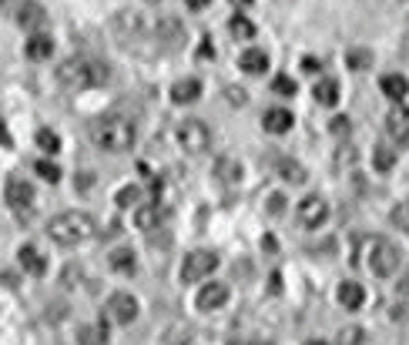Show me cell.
I'll use <instances>...</instances> for the list:
<instances>
[{
    "mask_svg": "<svg viewBox=\"0 0 409 345\" xmlns=\"http://www.w3.org/2000/svg\"><path fill=\"white\" fill-rule=\"evenodd\" d=\"M91 141L94 148H101L108 154H121V151H131L134 141H138V128L134 121L125 115H104L91 124Z\"/></svg>",
    "mask_w": 409,
    "mask_h": 345,
    "instance_id": "6da1fadb",
    "label": "cell"
},
{
    "mask_svg": "<svg viewBox=\"0 0 409 345\" xmlns=\"http://www.w3.org/2000/svg\"><path fill=\"white\" fill-rule=\"evenodd\" d=\"M108 77H111V67L104 64L101 57H91V54H74L57 67V81L71 90L101 88V84H108Z\"/></svg>",
    "mask_w": 409,
    "mask_h": 345,
    "instance_id": "7a4b0ae2",
    "label": "cell"
},
{
    "mask_svg": "<svg viewBox=\"0 0 409 345\" xmlns=\"http://www.w3.org/2000/svg\"><path fill=\"white\" fill-rule=\"evenodd\" d=\"M47 235L57 245H81L94 235V218L88 211H61L47 221Z\"/></svg>",
    "mask_w": 409,
    "mask_h": 345,
    "instance_id": "3957f363",
    "label": "cell"
},
{
    "mask_svg": "<svg viewBox=\"0 0 409 345\" xmlns=\"http://www.w3.org/2000/svg\"><path fill=\"white\" fill-rule=\"evenodd\" d=\"M175 138H178V148L185 154H204L208 144H212V131L198 117H185L178 124V131H175Z\"/></svg>",
    "mask_w": 409,
    "mask_h": 345,
    "instance_id": "277c9868",
    "label": "cell"
},
{
    "mask_svg": "<svg viewBox=\"0 0 409 345\" xmlns=\"http://www.w3.org/2000/svg\"><path fill=\"white\" fill-rule=\"evenodd\" d=\"M215 269H218L215 252H192V255H185V262H181V281H185V285H195V281L208 279Z\"/></svg>",
    "mask_w": 409,
    "mask_h": 345,
    "instance_id": "5b68a950",
    "label": "cell"
},
{
    "mask_svg": "<svg viewBox=\"0 0 409 345\" xmlns=\"http://www.w3.org/2000/svg\"><path fill=\"white\" fill-rule=\"evenodd\" d=\"M399 262H403V255H399V248H396L393 242H386V238L372 242L369 265H372V271H376L379 279H389V275L399 269Z\"/></svg>",
    "mask_w": 409,
    "mask_h": 345,
    "instance_id": "8992f818",
    "label": "cell"
},
{
    "mask_svg": "<svg viewBox=\"0 0 409 345\" xmlns=\"http://www.w3.org/2000/svg\"><path fill=\"white\" fill-rule=\"evenodd\" d=\"M329 221V201L322 194H306L299 201V225L302 228H322Z\"/></svg>",
    "mask_w": 409,
    "mask_h": 345,
    "instance_id": "52a82bcc",
    "label": "cell"
},
{
    "mask_svg": "<svg viewBox=\"0 0 409 345\" xmlns=\"http://www.w3.org/2000/svg\"><path fill=\"white\" fill-rule=\"evenodd\" d=\"M108 315L121 325H131V322L138 319V298L128 292H115L108 298Z\"/></svg>",
    "mask_w": 409,
    "mask_h": 345,
    "instance_id": "ba28073f",
    "label": "cell"
},
{
    "mask_svg": "<svg viewBox=\"0 0 409 345\" xmlns=\"http://www.w3.org/2000/svg\"><path fill=\"white\" fill-rule=\"evenodd\" d=\"M4 198H7V205L13 211H27V208L34 205V185L24 178H11L7 188H4Z\"/></svg>",
    "mask_w": 409,
    "mask_h": 345,
    "instance_id": "9c48e42d",
    "label": "cell"
},
{
    "mask_svg": "<svg viewBox=\"0 0 409 345\" xmlns=\"http://www.w3.org/2000/svg\"><path fill=\"white\" fill-rule=\"evenodd\" d=\"M195 302L202 312H218V308L229 302V285H221V281H204L198 295H195Z\"/></svg>",
    "mask_w": 409,
    "mask_h": 345,
    "instance_id": "30bf717a",
    "label": "cell"
},
{
    "mask_svg": "<svg viewBox=\"0 0 409 345\" xmlns=\"http://www.w3.org/2000/svg\"><path fill=\"white\" fill-rule=\"evenodd\" d=\"M386 134L399 144H409V107L396 104L389 115H386Z\"/></svg>",
    "mask_w": 409,
    "mask_h": 345,
    "instance_id": "8fae6325",
    "label": "cell"
},
{
    "mask_svg": "<svg viewBox=\"0 0 409 345\" xmlns=\"http://www.w3.org/2000/svg\"><path fill=\"white\" fill-rule=\"evenodd\" d=\"M165 221V205L158 201V198H151V201H144V205L134 211V225H138L141 231H154L158 225Z\"/></svg>",
    "mask_w": 409,
    "mask_h": 345,
    "instance_id": "7c38bea8",
    "label": "cell"
},
{
    "mask_svg": "<svg viewBox=\"0 0 409 345\" xmlns=\"http://www.w3.org/2000/svg\"><path fill=\"white\" fill-rule=\"evenodd\" d=\"M292 111L289 107H269L265 115H262V128L269 131V134H285V131H292Z\"/></svg>",
    "mask_w": 409,
    "mask_h": 345,
    "instance_id": "4fadbf2b",
    "label": "cell"
},
{
    "mask_svg": "<svg viewBox=\"0 0 409 345\" xmlns=\"http://www.w3.org/2000/svg\"><path fill=\"white\" fill-rule=\"evenodd\" d=\"M335 298H339V305L342 308L356 312V308L366 305V288H362L359 281H342V285L335 288Z\"/></svg>",
    "mask_w": 409,
    "mask_h": 345,
    "instance_id": "5bb4252c",
    "label": "cell"
},
{
    "mask_svg": "<svg viewBox=\"0 0 409 345\" xmlns=\"http://www.w3.org/2000/svg\"><path fill=\"white\" fill-rule=\"evenodd\" d=\"M17 262H21V269H24L27 275H34V279H40V275L47 271V258L40 255L34 245H24V248L17 252Z\"/></svg>",
    "mask_w": 409,
    "mask_h": 345,
    "instance_id": "9a60e30c",
    "label": "cell"
},
{
    "mask_svg": "<svg viewBox=\"0 0 409 345\" xmlns=\"http://www.w3.org/2000/svg\"><path fill=\"white\" fill-rule=\"evenodd\" d=\"M17 24L30 30V34H38V27L47 24V13L40 4H21V11H17Z\"/></svg>",
    "mask_w": 409,
    "mask_h": 345,
    "instance_id": "2e32d148",
    "label": "cell"
},
{
    "mask_svg": "<svg viewBox=\"0 0 409 345\" xmlns=\"http://www.w3.org/2000/svg\"><path fill=\"white\" fill-rule=\"evenodd\" d=\"M379 90H383L389 101H406L409 98V81L403 74H383L379 77Z\"/></svg>",
    "mask_w": 409,
    "mask_h": 345,
    "instance_id": "e0dca14e",
    "label": "cell"
},
{
    "mask_svg": "<svg viewBox=\"0 0 409 345\" xmlns=\"http://www.w3.org/2000/svg\"><path fill=\"white\" fill-rule=\"evenodd\" d=\"M198 98H202V81L198 77H185L171 88V101L175 104H195Z\"/></svg>",
    "mask_w": 409,
    "mask_h": 345,
    "instance_id": "ac0fdd59",
    "label": "cell"
},
{
    "mask_svg": "<svg viewBox=\"0 0 409 345\" xmlns=\"http://www.w3.org/2000/svg\"><path fill=\"white\" fill-rule=\"evenodd\" d=\"M238 67H242L245 74H265V67H269V54L258 51V47H248V51H242V57H238Z\"/></svg>",
    "mask_w": 409,
    "mask_h": 345,
    "instance_id": "d6986e66",
    "label": "cell"
},
{
    "mask_svg": "<svg viewBox=\"0 0 409 345\" xmlns=\"http://www.w3.org/2000/svg\"><path fill=\"white\" fill-rule=\"evenodd\" d=\"M24 54L30 57V61H47V57L54 54V37L51 34H30Z\"/></svg>",
    "mask_w": 409,
    "mask_h": 345,
    "instance_id": "ffe728a7",
    "label": "cell"
},
{
    "mask_svg": "<svg viewBox=\"0 0 409 345\" xmlns=\"http://www.w3.org/2000/svg\"><path fill=\"white\" fill-rule=\"evenodd\" d=\"M77 345H108V322H91L77 329Z\"/></svg>",
    "mask_w": 409,
    "mask_h": 345,
    "instance_id": "44dd1931",
    "label": "cell"
},
{
    "mask_svg": "<svg viewBox=\"0 0 409 345\" xmlns=\"http://www.w3.org/2000/svg\"><path fill=\"white\" fill-rule=\"evenodd\" d=\"M312 94H316V101L322 107H333V104H339V81L335 77H322L319 84L312 88Z\"/></svg>",
    "mask_w": 409,
    "mask_h": 345,
    "instance_id": "7402d4cb",
    "label": "cell"
},
{
    "mask_svg": "<svg viewBox=\"0 0 409 345\" xmlns=\"http://www.w3.org/2000/svg\"><path fill=\"white\" fill-rule=\"evenodd\" d=\"M108 265H111L115 271H121V275H131V271L138 269V258H134V252H131V248H117V252H111Z\"/></svg>",
    "mask_w": 409,
    "mask_h": 345,
    "instance_id": "603a6c76",
    "label": "cell"
},
{
    "mask_svg": "<svg viewBox=\"0 0 409 345\" xmlns=\"http://www.w3.org/2000/svg\"><path fill=\"white\" fill-rule=\"evenodd\" d=\"M229 34L235 40H252V37H255V24H252L245 13H235V17L229 21Z\"/></svg>",
    "mask_w": 409,
    "mask_h": 345,
    "instance_id": "cb8c5ba5",
    "label": "cell"
},
{
    "mask_svg": "<svg viewBox=\"0 0 409 345\" xmlns=\"http://www.w3.org/2000/svg\"><path fill=\"white\" fill-rule=\"evenodd\" d=\"M359 165V151L356 148H349V144H342V148H335L333 154V168L335 171H349V168Z\"/></svg>",
    "mask_w": 409,
    "mask_h": 345,
    "instance_id": "d4e9b609",
    "label": "cell"
},
{
    "mask_svg": "<svg viewBox=\"0 0 409 345\" xmlns=\"http://www.w3.org/2000/svg\"><path fill=\"white\" fill-rule=\"evenodd\" d=\"M372 165H376V171H379V175H389V171L396 168V151H393V148H376V154H372Z\"/></svg>",
    "mask_w": 409,
    "mask_h": 345,
    "instance_id": "484cf974",
    "label": "cell"
},
{
    "mask_svg": "<svg viewBox=\"0 0 409 345\" xmlns=\"http://www.w3.org/2000/svg\"><path fill=\"white\" fill-rule=\"evenodd\" d=\"M345 64H349V71H366V67H372V51L352 47V51L345 54Z\"/></svg>",
    "mask_w": 409,
    "mask_h": 345,
    "instance_id": "4316f807",
    "label": "cell"
},
{
    "mask_svg": "<svg viewBox=\"0 0 409 345\" xmlns=\"http://www.w3.org/2000/svg\"><path fill=\"white\" fill-rule=\"evenodd\" d=\"M38 148L44 154H57V151H61V134L51 131V128H40L38 131Z\"/></svg>",
    "mask_w": 409,
    "mask_h": 345,
    "instance_id": "83f0119b",
    "label": "cell"
},
{
    "mask_svg": "<svg viewBox=\"0 0 409 345\" xmlns=\"http://www.w3.org/2000/svg\"><path fill=\"white\" fill-rule=\"evenodd\" d=\"M279 171H282V178H285V181H292V185H299V181H306V168H302V165H295V161H285V158H282V161H279Z\"/></svg>",
    "mask_w": 409,
    "mask_h": 345,
    "instance_id": "f1b7e54d",
    "label": "cell"
},
{
    "mask_svg": "<svg viewBox=\"0 0 409 345\" xmlns=\"http://www.w3.org/2000/svg\"><path fill=\"white\" fill-rule=\"evenodd\" d=\"M295 90H299V88H295V81H292L289 74H275V77H272V94H282V98H292Z\"/></svg>",
    "mask_w": 409,
    "mask_h": 345,
    "instance_id": "f546056e",
    "label": "cell"
},
{
    "mask_svg": "<svg viewBox=\"0 0 409 345\" xmlns=\"http://www.w3.org/2000/svg\"><path fill=\"white\" fill-rule=\"evenodd\" d=\"M34 171H38V175L47 181V185H57V181H61V168L54 165V161H44V158H40L38 165H34Z\"/></svg>",
    "mask_w": 409,
    "mask_h": 345,
    "instance_id": "4dcf8cb0",
    "label": "cell"
},
{
    "mask_svg": "<svg viewBox=\"0 0 409 345\" xmlns=\"http://www.w3.org/2000/svg\"><path fill=\"white\" fill-rule=\"evenodd\" d=\"M117 208H134L141 201V188H134V185H128V188H121V192H117Z\"/></svg>",
    "mask_w": 409,
    "mask_h": 345,
    "instance_id": "1f68e13d",
    "label": "cell"
},
{
    "mask_svg": "<svg viewBox=\"0 0 409 345\" xmlns=\"http://www.w3.org/2000/svg\"><path fill=\"white\" fill-rule=\"evenodd\" d=\"M329 131H333L335 138H349V131H352V121L345 115H335L333 121H329Z\"/></svg>",
    "mask_w": 409,
    "mask_h": 345,
    "instance_id": "d6a6232c",
    "label": "cell"
},
{
    "mask_svg": "<svg viewBox=\"0 0 409 345\" xmlns=\"http://www.w3.org/2000/svg\"><path fill=\"white\" fill-rule=\"evenodd\" d=\"M393 225H396V228H403V231H409V201H399L396 208H393Z\"/></svg>",
    "mask_w": 409,
    "mask_h": 345,
    "instance_id": "836d02e7",
    "label": "cell"
},
{
    "mask_svg": "<svg viewBox=\"0 0 409 345\" xmlns=\"http://www.w3.org/2000/svg\"><path fill=\"white\" fill-rule=\"evenodd\" d=\"M362 329H352V325H349V329H342V332H339V342L335 345H362Z\"/></svg>",
    "mask_w": 409,
    "mask_h": 345,
    "instance_id": "e575fe53",
    "label": "cell"
},
{
    "mask_svg": "<svg viewBox=\"0 0 409 345\" xmlns=\"http://www.w3.org/2000/svg\"><path fill=\"white\" fill-rule=\"evenodd\" d=\"M285 211V194H272L269 198V215H282Z\"/></svg>",
    "mask_w": 409,
    "mask_h": 345,
    "instance_id": "d590c367",
    "label": "cell"
},
{
    "mask_svg": "<svg viewBox=\"0 0 409 345\" xmlns=\"http://www.w3.org/2000/svg\"><path fill=\"white\" fill-rule=\"evenodd\" d=\"M299 67H302V74H319V57H302V64H299Z\"/></svg>",
    "mask_w": 409,
    "mask_h": 345,
    "instance_id": "8d00e7d4",
    "label": "cell"
},
{
    "mask_svg": "<svg viewBox=\"0 0 409 345\" xmlns=\"http://www.w3.org/2000/svg\"><path fill=\"white\" fill-rule=\"evenodd\" d=\"M262 248H265V252H275V248H279V242H275L272 235H265V238H262Z\"/></svg>",
    "mask_w": 409,
    "mask_h": 345,
    "instance_id": "74e56055",
    "label": "cell"
},
{
    "mask_svg": "<svg viewBox=\"0 0 409 345\" xmlns=\"http://www.w3.org/2000/svg\"><path fill=\"white\" fill-rule=\"evenodd\" d=\"M185 4H188V7H192V11H204V7H208V4H212V0H185Z\"/></svg>",
    "mask_w": 409,
    "mask_h": 345,
    "instance_id": "f35d334b",
    "label": "cell"
},
{
    "mask_svg": "<svg viewBox=\"0 0 409 345\" xmlns=\"http://www.w3.org/2000/svg\"><path fill=\"white\" fill-rule=\"evenodd\" d=\"M231 7H238V11H242V7H252V4H255V0H229Z\"/></svg>",
    "mask_w": 409,
    "mask_h": 345,
    "instance_id": "ab89813d",
    "label": "cell"
},
{
    "mask_svg": "<svg viewBox=\"0 0 409 345\" xmlns=\"http://www.w3.org/2000/svg\"><path fill=\"white\" fill-rule=\"evenodd\" d=\"M399 292H409V279H403V281H399Z\"/></svg>",
    "mask_w": 409,
    "mask_h": 345,
    "instance_id": "60d3db41",
    "label": "cell"
},
{
    "mask_svg": "<svg viewBox=\"0 0 409 345\" xmlns=\"http://www.w3.org/2000/svg\"><path fill=\"white\" fill-rule=\"evenodd\" d=\"M306 345H329V342H322V339H309Z\"/></svg>",
    "mask_w": 409,
    "mask_h": 345,
    "instance_id": "b9f144b4",
    "label": "cell"
},
{
    "mask_svg": "<svg viewBox=\"0 0 409 345\" xmlns=\"http://www.w3.org/2000/svg\"><path fill=\"white\" fill-rule=\"evenodd\" d=\"M235 345H242V342H235ZM248 345H269V342H248Z\"/></svg>",
    "mask_w": 409,
    "mask_h": 345,
    "instance_id": "7bdbcfd3",
    "label": "cell"
},
{
    "mask_svg": "<svg viewBox=\"0 0 409 345\" xmlns=\"http://www.w3.org/2000/svg\"><path fill=\"white\" fill-rule=\"evenodd\" d=\"M403 4H406V0H403Z\"/></svg>",
    "mask_w": 409,
    "mask_h": 345,
    "instance_id": "ee69618b",
    "label": "cell"
}]
</instances>
